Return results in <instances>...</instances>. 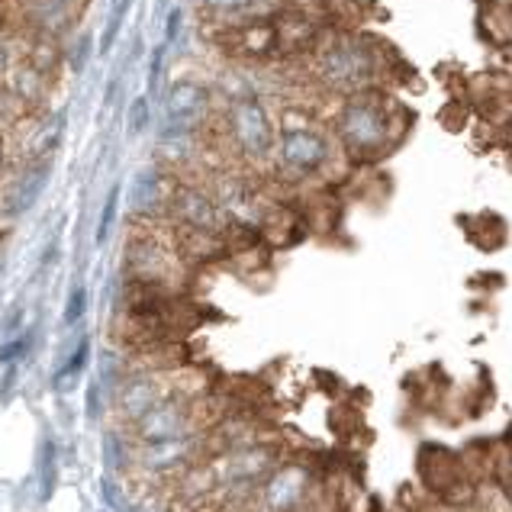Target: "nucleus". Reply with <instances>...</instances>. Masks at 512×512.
Segmentation results:
<instances>
[{"instance_id": "f257e3e1", "label": "nucleus", "mask_w": 512, "mask_h": 512, "mask_svg": "<svg viewBox=\"0 0 512 512\" xmlns=\"http://www.w3.org/2000/svg\"><path fill=\"white\" fill-rule=\"evenodd\" d=\"M397 113V104L371 87L345 97L339 116H335V136H339L345 155L355 162H377L380 155H387L403 133Z\"/></svg>"}, {"instance_id": "f03ea898", "label": "nucleus", "mask_w": 512, "mask_h": 512, "mask_svg": "<svg viewBox=\"0 0 512 512\" xmlns=\"http://www.w3.org/2000/svg\"><path fill=\"white\" fill-rule=\"evenodd\" d=\"M316 75L329 91H339L345 97L361 94V91H368L377 78V55L364 39L342 36L319 52Z\"/></svg>"}, {"instance_id": "7ed1b4c3", "label": "nucleus", "mask_w": 512, "mask_h": 512, "mask_svg": "<svg viewBox=\"0 0 512 512\" xmlns=\"http://www.w3.org/2000/svg\"><path fill=\"white\" fill-rule=\"evenodd\" d=\"M226 129L236 152L248 162H265L277 152V133L268 107L255 94H236L226 110Z\"/></svg>"}, {"instance_id": "20e7f679", "label": "nucleus", "mask_w": 512, "mask_h": 512, "mask_svg": "<svg viewBox=\"0 0 512 512\" xmlns=\"http://www.w3.org/2000/svg\"><path fill=\"white\" fill-rule=\"evenodd\" d=\"M274 155L284 181H306L329 165L332 142L316 126H284Z\"/></svg>"}, {"instance_id": "39448f33", "label": "nucleus", "mask_w": 512, "mask_h": 512, "mask_svg": "<svg viewBox=\"0 0 512 512\" xmlns=\"http://www.w3.org/2000/svg\"><path fill=\"white\" fill-rule=\"evenodd\" d=\"M171 216L184 226V232H200V236H226L229 216L223 207L200 187H178L171 194Z\"/></svg>"}, {"instance_id": "423d86ee", "label": "nucleus", "mask_w": 512, "mask_h": 512, "mask_svg": "<svg viewBox=\"0 0 512 512\" xmlns=\"http://www.w3.org/2000/svg\"><path fill=\"white\" fill-rule=\"evenodd\" d=\"M210 116V91L200 81L171 84L165 97V136H190Z\"/></svg>"}, {"instance_id": "0eeeda50", "label": "nucleus", "mask_w": 512, "mask_h": 512, "mask_svg": "<svg viewBox=\"0 0 512 512\" xmlns=\"http://www.w3.org/2000/svg\"><path fill=\"white\" fill-rule=\"evenodd\" d=\"M136 432L145 445L171 442V438L187 435V403L181 400H158L149 413L136 422Z\"/></svg>"}, {"instance_id": "6e6552de", "label": "nucleus", "mask_w": 512, "mask_h": 512, "mask_svg": "<svg viewBox=\"0 0 512 512\" xmlns=\"http://www.w3.org/2000/svg\"><path fill=\"white\" fill-rule=\"evenodd\" d=\"M49 181H52V162H49V158H36V162L17 178V184L10 187V194H7V216L20 219L23 213L33 210L36 203H39V197L46 194Z\"/></svg>"}, {"instance_id": "1a4fd4ad", "label": "nucleus", "mask_w": 512, "mask_h": 512, "mask_svg": "<svg viewBox=\"0 0 512 512\" xmlns=\"http://www.w3.org/2000/svg\"><path fill=\"white\" fill-rule=\"evenodd\" d=\"M84 0H29L26 17L42 36H62L78 23Z\"/></svg>"}, {"instance_id": "9d476101", "label": "nucleus", "mask_w": 512, "mask_h": 512, "mask_svg": "<svg viewBox=\"0 0 512 512\" xmlns=\"http://www.w3.org/2000/svg\"><path fill=\"white\" fill-rule=\"evenodd\" d=\"M168 271H171V255L165 252L162 242L136 239L133 245H129V274H133V281L165 287Z\"/></svg>"}, {"instance_id": "9b49d317", "label": "nucleus", "mask_w": 512, "mask_h": 512, "mask_svg": "<svg viewBox=\"0 0 512 512\" xmlns=\"http://www.w3.org/2000/svg\"><path fill=\"white\" fill-rule=\"evenodd\" d=\"M200 7L210 20H219L226 26H239L248 20L271 17V13L281 10V0H200Z\"/></svg>"}, {"instance_id": "f8f14e48", "label": "nucleus", "mask_w": 512, "mask_h": 512, "mask_svg": "<svg viewBox=\"0 0 512 512\" xmlns=\"http://www.w3.org/2000/svg\"><path fill=\"white\" fill-rule=\"evenodd\" d=\"M162 400V393H158V384L152 377H133V380H126L123 390H120V409H123V416L126 419H142L149 409Z\"/></svg>"}, {"instance_id": "ddd939ff", "label": "nucleus", "mask_w": 512, "mask_h": 512, "mask_svg": "<svg viewBox=\"0 0 512 512\" xmlns=\"http://www.w3.org/2000/svg\"><path fill=\"white\" fill-rule=\"evenodd\" d=\"M165 200V178L158 168H142L133 178V210L155 213Z\"/></svg>"}, {"instance_id": "4468645a", "label": "nucleus", "mask_w": 512, "mask_h": 512, "mask_svg": "<svg viewBox=\"0 0 512 512\" xmlns=\"http://www.w3.org/2000/svg\"><path fill=\"white\" fill-rule=\"evenodd\" d=\"M184 451H187V435H184V438H171V442L145 445L142 464H149V467H171V464H181V461H184Z\"/></svg>"}, {"instance_id": "2eb2a0df", "label": "nucleus", "mask_w": 512, "mask_h": 512, "mask_svg": "<svg viewBox=\"0 0 512 512\" xmlns=\"http://www.w3.org/2000/svg\"><path fill=\"white\" fill-rule=\"evenodd\" d=\"M87 351H91V342L81 339V342H78V348H75V355H71V358L65 361V368H58V371H55L52 387H55L58 393H65V390L75 387L78 374L84 371V364H87Z\"/></svg>"}, {"instance_id": "dca6fc26", "label": "nucleus", "mask_w": 512, "mask_h": 512, "mask_svg": "<svg viewBox=\"0 0 512 512\" xmlns=\"http://www.w3.org/2000/svg\"><path fill=\"white\" fill-rule=\"evenodd\" d=\"M129 7H133V0H113L110 20H107V26H104V36H100V52H110V49H113V42H116V36H120V29H123V20H126Z\"/></svg>"}, {"instance_id": "f3484780", "label": "nucleus", "mask_w": 512, "mask_h": 512, "mask_svg": "<svg viewBox=\"0 0 512 512\" xmlns=\"http://www.w3.org/2000/svg\"><path fill=\"white\" fill-rule=\"evenodd\" d=\"M116 210H120V184H113L107 190V200H104V210H100V223H97V245H104L110 239V229L116 223Z\"/></svg>"}, {"instance_id": "a211bd4d", "label": "nucleus", "mask_w": 512, "mask_h": 512, "mask_svg": "<svg viewBox=\"0 0 512 512\" xmlns=\"http://www.w3.org/2000/svg\"><path fill=\"white\" fill-rule=\"evenodd\" d=\"M29 348H33V329H26L17 339H10L7 345H0V364H13L29 355Z\"/></svg>"}, {"instance_id": "6ab92c4d", "label": "nucleus", "mask_w": 512, "mask_h": 512, "mask_svg": "<svg viewBox=\"0 0 512 512\" xmlns=\"http://www.w3.org/2000/svg\"><path fill=\"white\" fill-rule=\"evenodd\" d=\"M91 52H94V39L91 36H78L75 39V49H71V71H75V75H81V71L87 68V58H91Z\"/></svg>"}, {"instance_id": "aec40b11", "label": "nucleus", "mask_w": 512, "mask_h": 512, "mask_svg": "<svg viewBox=\"0 0 512 512\" xmlns=\"http://www.w3.org/2000/svg\"><path fill=\"white\" fill-rule=\"evenodd\" d=\"M149 97H136L133 107H129V133H142L149 126Z\"/></svg>"}, {"instance_id": "412c9836", "label": "nucleus", "mask_w": 512, "mask_h": 512, "mask_svg": "<svg viewBox=\"0 0 512 512\" xmlns=\"http://www.w3.org/2000/svg\"><path fill=\"white\" fill-rule=\"evenodd\" d=\"M84 310H87V290L84 287H75L68 294V306H65V323L68 326H75L78 319L84 316Z\"/></svg>"}, {"instance_id": "4be33fe9", "label": "nucleus", "mask_w": 512, "mask_h": 512, "mask_svg": "<svg viewBox=\"0 0 512 512\" xmlns=\"http://www.w3.org/2000/svg\"><path fill=\"white\" fill-rule=\"evenodd\" d=\"M162 62H165V46H158L152 52V68H149V94L145 97H152L158 91V78H162Z\"/></svg>"}, {"instance_id": "5701e85b", "label": "nucleus", "mask_w": 512, "mask_h": 512, "mask_svg": "<svg viewBox=\"0 0 512 512\" xmlns=\"http://www.w3.org/2000/svg\"><path fill=\"white\" fill-rule=\"evenodd\" d=\"M181 17L184 13L181 10H171L168 13V29H165V46H171L174 39H178V33H181Z\"/></svg>"}, {"instance_id": "b1692460", "label": "nucleus", "mask_w": 512, "mask_h": 512, "mask_svg": "<svg viewBox=\"0 0 512 512\" xmlns=\"http://www.w3.org/2000/svg\"><path fill=\"white\" fill-rule=\"evenodd\" d=\"M20 323H23V306H17L10 316H7V323H4V332H17L20 329Z\"/></svg>"}, {"instance_id": "393cba45", "label": "nucleus", "mask_w": 512, "mask_h": 512, "mask_svg": "<svg viewBox=\"0 0 512 512\" xmlns=\"http://www.w3.org/2000/svg\"><path fill=\"white\" fill-rule=\"evenodd\" d=\"M7 68H10V49L4 46V42H0V75H4Z\"/></svg>"}, {"instance_id": "a878e982", "label": "nucleus", "mask_w": 512, "mask_h": 512, "mask_svg": "<svg viewBox=\"0 0 512 512\" xmlns=\"http://www.w3.org/2000/svg\"><path fill=\"white\" fill-rule=\"evenodd\" d=\"M4 162H7V145H4V133H0V171H4Z\"/></svg>"}, {"instance_id": "bb28decb", "label": "nucleus", "mask_w": 512, "mask_h": 512, "mask_svg": "<svg viewBox=\"0 0 512 512\" xmlns=\"http://www.w3.org/2000/svg\"><path fill=\"white\" fill-rule=\"evenodd\" d=\"M0 274H4V261H0Z\"/></svg>"}]
</instances>
